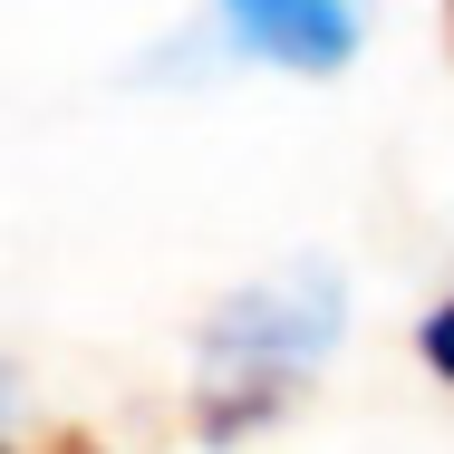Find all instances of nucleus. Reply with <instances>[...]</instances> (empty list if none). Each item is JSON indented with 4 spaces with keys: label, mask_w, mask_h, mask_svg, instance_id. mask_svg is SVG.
<instances>
[{
    "label": "nucleus",
    "mask_w": 454,
    "mask_h": 454,
    "mask_svg": "<svg viewBox=\"0 0 454 454\" xmlns=\"http://www.w3.org/2000/svg\"><path fill=\"white\" fill-rule=\"evenodd\" d=\"M348 329V290L329 262H290L262 290L223 300L203 329V377H300L309 358H329Z\"/></svg>",
    "instance_id": "f257e3e1"
},
{
    "label": "nucleus",
    "mask_w": 454,
    "mask_h": 454,
    "mask_svg": "<svg viewBox=\"0 0 454 454\" xmlns=\"http://www.w3.org/2000/svg\"><path fill=\"white\" fill-rule=\"evenodd\" d=\"M49 454H106V445H97V435H59Z\"/></svg>",
    "instance_id": "20e7f679"
},
{
    "label": "nucleus",
    "mask_w": 454,
    "mask_h": 454,
    "mask_svg": "<svg viewBox=\"0 0 454 454\" xmlns=\"http://www.w3.org/2000/svg\"><path fill=\"white\" fill-rule=\"evenodd\" d=\"M223 39L290 78H339L358 59V0H223Z\"/></svg>",
    "instance_id": "f03ea898"
},
{
    "label": "nucleus",
    "mask_w": 454,
    "mask_h": 454,
    "mask_svg": "<svg viewBox=\"0 0 454 454\" xmlns=\"http://www.w3.org/2000/svg\"><path fill=\"white\" fill-rule=\"evenodd\" d=\"M416 358H426V367L454 387V300H435V309H426V329H416Z\"/></svg>",
    "instance_id": "7ed1b4c3"
},
{
    "label": "nucleus",
    "mask_w": 454,
    "mask_h": 454,
    "mask_svg": "<svg viewBox=\"0 0 454 454\" xmlns=\"http://www.w3.org/2000/svg\"><path fill=\"white\" fill-rule=\"evenodd\" d=\"M445 39H454V0H445Z\"/></svg>",
    "instance_id": "39448f33"
}]
</instances>
